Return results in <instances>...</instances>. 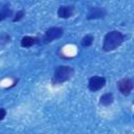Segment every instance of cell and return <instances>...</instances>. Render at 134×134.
<instances>
[{
	"label": "cell",
	"instance_id": "1",
	"mask_svg": "<svg viewBox=\"0 0 134 134\" xmlns=\"http://www.w3.org/2000/svg\"><path fill=\"white\" fill-rule=\"evenodd\" d=\"M126 37L119 30H111L106 34L103 40V50L105 52H110L118 48L125 41Z\"/></svg>",
	"mask_w": 134,
	"mask_h": 134
},
{
	"label": "cell",
	"instance_id": "2",
	"mask_svg": "<svg viewBox=\"0 0 134 134\" xmlns=\"http://www.w3.org/2000/svg\"><path fill=\"white\" fill-rule=\"evenodd\" d=\"M74 70L71 66L68 65H60L55 68L53 75H52V83L53 84H62L65 83L66 81H68L72 74H73Z\"/></svg>",
	"mask_w": 134,
	"mask_h": 134
},
{
	"label": "cell",
	"instance_id": "3",
	"mask_svg": "<svg viewBox=\"0 0 134 134\" xmlns=\"http://www.w3.org/2000/svg\"><path fill=\"white\" fill-rule=\"evenodd\" d=\"M63 34H64V30H63L62 27H57V26L50 27V28H48V29L45 31V34H44L43 42H44V43H51L52 41L62 38Z\"/></svg>",
	"mask_w": 134,
	"mask_h": 134
},
{
	"label": "cell",
	"instance_id": "4",
	"mask_svg": "<svg viewBox=\"0 0 134 134\" xmlns=\"http://www.w3.org/2000/svg\"><path fill=\"white\" fill-rule=\"evenodd\" d=\"M105 85H106V79L100 75H94L88 80V89L91 92H96L103 89Z\"/></svg>",
	"mask_w": 134,
	"mask_h": 134
},
{
	"label": "cell",
	"instance_id": "5",
	"mask_svg": "<svg viewBox=\"0 0 134 134\" xmlns=\"http://www.w3.org/2000/svg\"><path fill=\"white\" fill-rule=\"evenodd\" d=\"M107 15V10L105 7L100 6H91L86 15L87 20H96V19H104Z\"/></svg>",
	"mask_w": 134,
	"mask_h": 134
},
{
	"label": "cell",
	"instance_id": "6",
	"mask_svg": "<svg viewBox=\"0 0 134 134\" xmlns=\"http://www.w3.org/2000/svg\"><path fill=\"white\" fill-rule=\"evenodd\" d=\"M133 87H134V84H133L132 79L125 77L117 82V88H118L119 92L124 95H129L132 92Z\"/></svg>",
	"mask_w": 134,
	"mask_h": 134
},
{
	"label": "cell",
	"instance_id": "7",
	"mask_svg": "<svg viewBox=\"0 0 134 134\" xmlns=\"http://www.w3.org/2000/svg\"><path fill=\"white\" fill-rule=\"evenodd\" d=\"M74 10L75 8L73 5H61L58 8L57 14H58V17L61 19H68L73 16Z\"/></svg>",
	"mask_w": 134,
	"mask_h": 134
},
{
	"label": "cell",
	"instance_id": "8",
	"mask_svg": "<svg viewBox=\"0 0 134 134\" xmlns=\"http://www.w3.org/2000/svg\"><path fill=\"white\" fill-rule=\"evenodd\" d=\"M39 42H40V40H39V38H37V37L25 36V37H23V38L21 39L20 45H21V47H23V48H28V47H31V46L38 44Z\"/></svg>",
	"mask_w": 134,
	"mask_h": 134
},
{
	"label": "cell",
	"instance_id": "9",
	"mask_svg": "<svg viewBox=\"0 0 134 134\" xmlns=\"http://www.w3.org/2000/svg\"><path fill=\"white\" fill-rule=\"evenodd\" d=\"M114 102V96L111 92H107V93H104L100 97H99V104L102 106H110L112 103Z\"/></svg>",
	"mask_w": 134,
	"mask_h": 134
},
{
	"label": "cell",
	"instance_id": "10",
	"mask_svg": "<svg viewBox=\"0 0 134 134\" xmlns=\"http://www.w3.org/2000/svg\"><path fill=\"white\" fill-rule=\"evenodd\" d=\"M13 16V9L9 7L8 4H4L3 6H1L0 8V22H2L3 20H5L8 17Z\"/></svg>",
	"mask_w": 134,
	"mask_h": 134
},
{
	"label": "cell",
	"instance_id": "11",
	"mask_svg": "<svg viewBox=\"0 0 134 134\" xmlns=\"http://www.w3.org/2000/svg\"><path fill=\"white\" fill-rule=\"evenodd\" d=\"M93 41H94V36L91 35V34H87L86 36H84L82 38V41H81V45L83 47H89L93 44Z\"/></svg>",
	"mask_w": 134,
	"mask_h": 134
},
{
	"label": "cell",
	"instance_id": "12",
	"mask_svg": "<svg viewBox=\"0 0 134 134\" xmlns=\"http://www.w3.org/2000/svg\"><path fill=\"white\" fill-rule=\"evenodd\" d=\"M24 17H25V10H24V9H19V10L15 14V16H14V18H13V22H19V21H21Z\"/></svg>",
	"mask_w": 134,
	"mask_h": 134
},
{
	"label": "cell",
	"instance_id": "13",
	"mask_svg": "<svg viewBox=\"0 0 134 134\" xmlns=\"http://www.w3.org/2000/svg\"><path fill=\"white\" fill-rule=\"evenodd\" d=\"M9 40H10V38L6 32H1L0 34V44H6V43L9 42Z\"/></svg>",
	"mask_w": 134,
	"mask_h": 134
},
{
	"label": "cell",
	"instance_id": "14",
	"mask_svg": "<svg viewBox=\"0 0 134 134\" xmlns=\"http://www.w3.org/2000/svg\"><path fill=\"white\" fill-rule=\"evenodd\" d=\"M6 116V110L4 108H0V120H3Z\"/></svg>",
	"mask_w": 134,
	"mask_h": 134
}]
</instances>
